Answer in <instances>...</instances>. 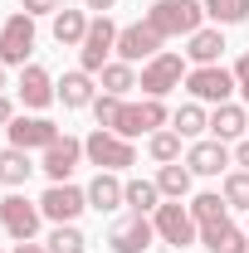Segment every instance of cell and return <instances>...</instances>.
Returning a JSON list of instances; mask_svg holds the SVG:
<instances>
[{"label":"cell","mask_w":249,"mask_h":253,"mask_svg":"<svg viewBox=\"0 0 249 253\" xmlns=\"http://www.w3.org/2000/svg\"><path fill=\"white\" fill-rule=\"evenodd\" d=\"M200 20H205V5H200V0H156L152 10H147V25H152L161 39H171V34H195Z\"/></svg>","instance_id":"1"},{"label":"cell","mask_w":249,"mask_h":253,"mask_svg":"<svg viewBox=\"0 0 249 253\" xmlns=\"http://www.w3.org/2000/svg\"><path fill=\"white\" fill-rule=\"evenodd\" d=\"M83 156L93 161V166H103V170H123V166H132V161H137V151H132V141H127V136L103 131V126H98L93 136L83 141Z\"/></svg>","instance_id":"2"},{"label":"cell","mask_w":249,"mask_h":253,"mask_svg":"<svg viewBox=\"0 0 249 253\" xmlns=\"http://www.w3.org/2000/svg\"><path fill=\"white\" fill-rule=\"evenodd\" d=\"M34 49V15L15 10L5 25H0V63H25Z\"/></svg>","instance_id":"3"},{"label":"cell","mask_w":249,"mask_h":253,"mask_svg":"<svg viewBox=\"0 0 249 253\" xmlns=\"http://www.w3.org/2000/svg\"><path fill=\"white\" fill-rule=\"evenodd\" d=\"M166 122V107H161V97H147V102H123V112H118V136H142V131H156V126Z\"/></svg>","instance_id":"4"},{"label":"cell","mask_w":249,"mask_h":253,"mask_svg":"<svg viewBox=\"0 0 249 253\" xmlns=\"http://www.w3.org/2000/svg\"><path fill=\"white\" fill-rule=\"evenodd\" d=\"M118 49V25L103 15V20H88V34H83V73H103L108 54Z\"/></svg>","instance_id":"5"},{"label":"cell","mask_w":249,"mask_h":253,"mask_svg":"<svg viewBox=\"0 0 249 253\" xmlns=\"http://www.w3.org/2000/svg\"><path fill=\"white\" fill-rule=\"evenodd\" d=\"M39 210H44V219H54V224H73L83 210H88V190L49 185V190H44V200H39Z\"/></svg>","instance_id":"6"},{"label":"cell","mask_w":249,"mask_h":253,"mask_svg":"<svg viewBox=\"0 0 249 253\" xmlns=\"http://www.w3.org/2000/svg\"><path fill=\"white\" fill-rule=\"evenodd\" d=\"M181 73H186L181 54H156V59L142 68V93L147 97H166L171 88H181Z\"/></svg>","instance_id":"7"},{"label":"cell","mask_w":249,"mask_h":253,"mask_svg":"<svg viewBox=\"0 0 249 253\" xmlns=\"http://www.w3.org/2000/svg\"><path fill=\"white\" fill-rule=\"evenodd\" d=\"M39 214H44V210H39V205H30L25 195H5V200H0V224H5V229H10V239H20V244H25V239H34Z\"/></svg>","instance_id":"8"},{"label":"cell","mask_w":249,"mask_h":253,"mask_svg":"<svg viewBox=\"0 0 249 253\" xmlns=\"http://www.w3.org/2000/svg\"><path fill=\"white\" fill-rule=\"evenodd\" d=\"M118 54H123V63H137V59H156L161 54V34L142 20V25H127V30H118Z\"/></svg>","instance_id":"9"},{"label":"cell","mask_w":249,"mask_h":253,"mask_svg":"<svg viewBox=\"0 0 249 253\" xmlns=\"http://www.w3.org/2000/svg\"><path fill=\"white\" fill-rule=\"evenodd\" d=\"M186 88L200 97V102H225L230 88H235V73H225V68H215V63H205V68L186 73Z\"/></svg>","instance_id":"10"},{"label":"cell","mask_w":249,"mask_h":253,"mask_svg":"<svg viewBox=\"0 0 249 253\" xmlns=\"http://www.w3.org/2000/svg\"><path fill=\"white\" fill-rule=\"evenodd\" d=\"M5 131H10V146H20V151H30V146H54V141H59V126L44 122V117H15Z\"/></svg>","instance_id":"11"},{"label":"cell","mask_w":249,"mask_h":253,"mask_svg":"<svg viewBox=\"0 0 249 253\" xmlns=\"http://www.w3.org/2000/svg\"><path fill=\"white\" fill-rule=\"evenodd\" d=\"M156 234H161L166 244H181V249H186L190 239H195L190 210H181V205H156Z\"/></svg>","instance_id":"12"},{"label":"cell","mask_w":249,"mask_h":253,"mask_svg":"<svg viewBox=\"0 0 249 253\" xmlns=\"http://www.w3.org/2000/svg\"><path fill=\"white\" fill-rule=\"evenodd\" d=\"M78 156H83V141H73V136H59L54 146H44V170H49V180L63 185V180L73 175Z\"/></svg>","instance_id":"13"},{"label":"cell","mask_w":249,"mask_h":253,"mask_svg":"<svg viewBox=\"0 0 249 253\" xmlns=\"http://www.w3.org/2000/svg\"><path fill=\"white\" fill-rule=\"evenodd\" d=\"M108 244H113V253H142L147 244H152V224L142 219V214H132V219L113 224V234H108Z\"/></svg>","instance_id":"14"},{"label":"cell","mask_w":249,"mask_h":253,"mask_svg":"<svg viewBox=\"0 0 249 253\" xmlns=\"http://www.w3.org/2000/svg\"><path fill=\"white\" fill-rule=\"evenodd\" d=\"M186 166H190V175H220L230 166V151H225V141H195Z\"/></svg>","instance_id":"15"},{"label":"cell","mask_w":249,"mask_h":253,"mask_svg":"<svg viewBox=\"0 0 249 253\" xmlns=\"http://www.w3.org/2000/svg\"><path fill=\"white\" fill-rule=\"evenodd\" d=\"M20 97H25V107H49L54 102V83H49V73L39 63H30L20 73Z\"/></svg>","instance_id":"16"},{"label":"cell","mask_w":249,"mask_h":253,"mask_svg":"<svg viewBox=\"0 0 249 253\" xmlns=\"http://www.w3.org/2000/svg\"><path fill=\"white\" fill-rule=\"evenodd\" d=\"M200 239H205V249H210V253H249L245 234H240L230 219H225V224H210V229H200Z\"/></svg>","instance_id":"17"},{"label":"cell","mask_w":249,"mask_h":253,"mask_svg":"<svg viewBox=\"0 0 249 253\" xmlns=\"http://www.w3.org/2000/svg\"><path fill=\"white\" fill-rule=\"evenodd\" d=\"M118 205H123V180L98 170V180L88 185V210H118Z\"/></svg>","instance_id":"18"},{"label":"cell","mask_w":249,"mask_h":253,"mask_svg":"<svg viewBox=\"0 0 249 253\" xmlns=\"http://www.w3.org/2000/svg\"><path fill=\"white\" fill-rule=\"evenodd\" d=\"M245 126H249V117H245V107H235V102H220L215 117H210V131H215V141H230V136H240Z\"/></svg>","instance_id":"19"},{"label":"cell","mask_w":249,"mask_h":253,"mask_svg":"<svg viewBox=\"0 0 249 253\" xmlns=\"http://www.w3.org/2000/svg\"><path fill=\"white\" fill-rule=\"evenodd\" d=\"M190 63H195V68H205V63H215L220 54H225V39H220V30H195L190 34Z\"/></svg>","instance_id":"20"},{"label":"cell","mask_w":249,"mask_h":253,"mask_svg":"<svg viewBox=\"0 0 249 253\" xmlns=\"http://www.w3.org/2000/svg\"><path fill=\"white\" fill-rule=\"evenodd\" d=\"M30 151H20V146H10V151H0V185H25V180H30Z\"/></svg>","instance_id":"21"},{"label":"cell","mask_w":249,"mask_h":253,"mask_svg":"<svg viewBox=\"0 0 249 253\" xmlns=\"http://www.w3.org/2000/svg\"><path fill=\"white\" fill-rule=\"evenodd\" d=\"M225 210H230V200H220V195H195V200H190V219L200 224V229L225 224Z\"/></svg>","instance_id":"22"},{"label":"cell","mask_w":249,"mask_h":253,"mask_svg":"<svg viewBox=\"0 0 249 253\" xmlns=\"http://www.w3.org/2000/svg\"><path fill=\"white\" fill-rule=\"evenodd\" d=\"M83 34H88L83 10H59V15H54V39H59V44H83Z\"/></svg>","instance_id":"23"},{"label":"cell","mask_w":249,"mask_h":253,"mask_svg":"<svg viewBox=\"0 0 249 253\" xmlns=\"http://www.w3.org/2000/svg\"><path fill=\"white\" fill-rule=\"evenodd\" d=\"M59 97H63V107H88V102H93V83H88V73H63Z\"/></svg>","instance_id":"24"},{"label":"cell","mask_w":249,"mask_h":253,"mask_svg":"<svg viewBox=\"0 0 249 253\" xmlns=\"http://www.w3.org/2000/svg\"><path fill=\"white\" fill-rule=\"evenodd\" d=\"M156 190H161V195H171V200H181V195L190 190V166H176V161H171V166H161Z\"/></svg>","instance_id":"25"},{"label":"cell","mask_w":249,"mask_h":253,"mask_svg":"<svg viewBox=\"0 0 249 253\" xmlns=\"http://www.w3.org/2000/svg\"><path fill=\"white\" fill-rule=\"evenodd\" d=\"M156 195H161V190H156L152 180H127L123 185V205H132L137 214H147V210H156Z\"/></svg>","instance_id":"26"},{"label":"cell","mask_w":249,"mask_h":253,"mask_svg":"<svg viewBox=\"0 0 249 253\" xmlns=\"http://www.w3.org/2000/svg\"><path fill=\"white\" fill-rule=\"evenodd\" d=\"M205 15L215 25H240L249 15V0H205Z\"/></svg>","instance_id":"27"},{"label":"cell","mask_w":249,"mask_h":253,"mask_svg":"<svg viewBox=\"0 0 249 253\" xmlns=\"http://www.w3.org/2000/svg\"><path fill=\"white\" fill-rule=\"evenodd\" d=\"M147 151H152V161H161V166H171V161L181 156V131H152Z\"/></svg>","instance_id":"28"},{"label":"cell","mask_w":249,"mask_h":253,"mask_svg":"<svg viewBox=\"0 0 249 253\" xmlns=\"http://www.w3.org/2000/svg\"><path fill=\"white\" fill-rule=\"evenodd\" d=\"M88 249V239L73 229V224H59L54 234H49V253H83Z\"/></svg>","instance_id":"29"},{"label":"cell","mask_w":249,"mask_h":253,"mask_svg":"<svg viewBox=\"0 0 249 253\" xmlns=\"http://www.w3.org/2000/svg\"><path fill=\"white\" fill-rule=\"evenodd\" d=\"M103 88H108V93H118V97H123L127 88H137L132 63H103Z\"/></svg>","instance_id":"30"},{"label":"cell","mask_w":249,"mask_h":253,"mask_svg":"<svg viewBox=\"0 0 249 253\" xmlns=\"http://www.w3.org/2000/svg\"><path fill=\"white\" fill-rule=\"evenodd\" d=\"M205 126H210V117L200 112V102H186V107L176 112V131H181V136H200Z\"/></svg>","instance_id":"31"},{"label":"cell","mask_w":249,"mask_h":253,"mask_svg":"<svg viewBox=\"0 0 249 253\" xmlns=\"http://www.w3.org/2000/svg\"><path fill=\"white\" fill-rule=\"evenodd\" d=\"M225 200H230L235 210H249V170H235V175H225Z\"/></svg>","instance_id":"32"},{"label":"cell","mask_w":249,"mask_h":253,"mask_svg":"<svg viewBox=\"0 0 249 253\" xmlns=\"http://www.w3.org/2000/svg\"><path fill=\"white\" fill-rule=\"evenodd\" d=\"M93 112H98V126H103V131H113V126H118V112H123V97H118V93L98 97Z\"/></svg>","instance_id":"33"},{"label":"cell","mask_w":249,"mask_h":253,"mask_svg":"<svg viewBox=\"0 0 249 253\" xmlns=\"http://www.w3.org/2000/svg\"><path fill=\"white\" fill-rule=\"evenodd\" d=\"M20 10H25V15H54L59 0H20Z\"/></svg>","instance_id":"34"},{"label":"cell","mask_w":249,"mask_h":253,"mask_svg":"<svg viewBox=\"0 0 249 253\" xmlns=\"http://www.w3.org/2000/svg\"><path fill=\"white\" fill-rule=\"evenodd\" d=\"M235 83L245 88V102H249V54H245L240 63H235Z\"/></svg>","instance_id":"35"},{"label":"cell","mask_w":249,"mask_h":253,"mask_svg":"<svg viewBox=\"0 0 249 253\" xmlns=\"http://www.w3.org/2000/svg\"><path fill=\"white\" fill-rule=\"evenodd\" d=\"M83 5H88V10H103V15H108V10H113L118 0H83Z\"/></svg>","instance_id":"36"},{"label":"cell","mask_w":249,"mask_h":253,"mask_svg":"<svg viewBox=\"0 0 249 253\" xmlns=\"http://www.w3.org/2000/svg\"><path fill=\"white\" fill-rule=\"evenodd\" d=\"M235 161H240V166L249 170V141H240V151H235Z\"/></svg>","instance_id":"37"},{"label":"cell","mask_w":249,"mask_h":253,"mask_svg":"<svg viewBox=\"0 0 249 253\" xmlns=\"http://www.w3.org/2000/svg\"><path fill=\"white\" fill-rule=\"evenodd\" d=\"M10 122H15V117H10V102L0 97V126H10Z\"/></svg>","instance_id":"38"},{"label":"cell","mask_w":249,"mask_h":253,"mask_svg":"<svg viewBox=\"0 0 249 253\" xmlns=\"http://www.w3.org/2000/svg\"><path fill=\"white\" fill-rule=\"evenodd\" d=\"M15 253H44V249H39V244H30V239H25V244H20V249H15Z\"/></svg>","instance_id":"39"},{"label":"cell","mask_w":249,"mask_h":253,"mask_svg":"<svg viewBox=\"0 0 249 253\" xmlns=\"http://www.w3.org/2000/svg\"><path fill=\"white\" fill-rule=\"evenodd\" d=\"M0 88H5V63H0Z\"/></svg>","instance_id":"40"}]
</instances>
